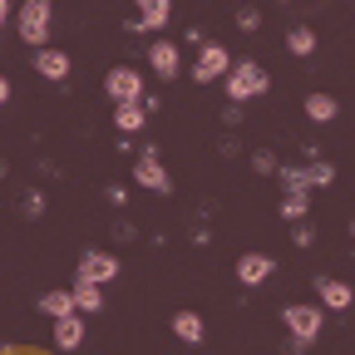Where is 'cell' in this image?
<instances>
[{
  "label": "cell",
  "mask_w": 355,
  "mask_h": 355,
  "mask_svg": "<svg viewBox=\"0 0 355 355\" xmlns=\"http://www.w3.org/2000/svg\"><path fill=\"white\" fill-rule=\"evenodd\" d=\"M148 64H153V74L158 79H178V69H183V55H178V40H153L148 44Z\"/></svg>",
  "instance_id": "10"
},
{
  "label": "cell",
  "mask_w": 355,
  "mask_h": 355,
  "mask_svg": "<svg viewBox=\"0 0 355 355\" xmlns=\"http://www.w3.org/2000/svg\"><path fill=\"white\" fill-rule=\"evenodd\" d=\"M277 178L286 183V193H311V183H306V163H301V168H296V163H282Z\"/></svg>",
  "instance_id": "22"
},
{
  "label": "cell",
  "mask_w": 355,
  "mask_h": 355,
  "mask_svg": "<svg viewBox=\"0 0 355 355\" xmlns=\"http://www.w3.org/2000/svg\"><path fill=\"white\" fill-rule=\"evenodd\" d=\"M282 326H286V336H296V340H316L321 331H326V316L316 306H306V301H291V306H282Z\"/></svg>",
  "instance_id": "3"
},
{
  "label": "cell",
  "mask_w": 355,
  "mask_h": 355,
  "mask_svg": "<svg viewBox=\"0 0 355 355\" xmlns=\"http://www.w3.org/2000/svg\"><path fill=\"white\" fill-rule=\"evenodd\" d=\"M286 50L301 55V60H306V55H316V35H311L306 25H291V30H286Z\"/></svg>",
  "instance_id": "19"
},
{
  "label": "cell",
  "mask_w": 355,
  "mask_h": 355,
  "mask_svg": "<svg viewBox=\"0 0 355 355\" xmlns=\"http://www.w3.org/2000/svg\"><path fill=\"white\" fill-rule=\"evenodd\" d=\"M306 183H311V188H331V183H336V163H331V158L306 163Z\"/></svg>",
  "instance_id": "21"
},
{
  "label": "cell",
  "mask_w": 355,
  "mask_h": 355,
  "mask_svg": "<svg viewBox=\"0 0 355 355\" xmlns=\"http://www.w3.org/2000/svg\"><path fill=\"white\" fill-rule=\"evenodd\" d=\"M286 222H301L311 212V193H282V207H277Z\"/></svg>",
  "instance_id": "20"
},
{
  "label": "cell",
  "mask_w": 355,
  "mask_h": 355,
  "mask_svg": "<svg viewBox=\"0 0 355 355\" xmlns=\"http://www.w3.org/2000/svg\"><path fill=\"white\" fill-rule=\"evenodd\" d=\"M0 178H6V163H0Z\"/></svg>",
  "instance_id": "35"
},
{
  "label": "cell",
  "mask_w": 355,
  "mask_h": 355,
  "mask_svg": "<svg viewBox=\"0 0 355 355\" xmlns=\"http://www.w3.org/2000/svg\"><path fill=\"white\" fill-rule=\"evenodd\" d=\"M257 25H261V10H257V6H237V30H247V35H252Z\"/></svg>",
  "instance_id": "25"
},
{
  "label": "cell",
  "mask_w": 355,
  "mask_h": 355,
  "mask_svg": "<svg viewBox=\"0 0 355 355\" xmlns=\"http://www.w3.org/2000/svg\"><path fill=\"white\" fill-rule=\"evenodd\" d=\"M227 69H232V55L222 50L217 40H207L202 50L193 55V79H198V84H212V79H227Z\"/></svg>",
  "instance_id": "7"
},
{
  "label": "cell",
  "mask_w": 355,
  "mask_h": 355,
  "mask_svg": "<svg viewBox=\"0 0 355 355\" xmlns=\"http://www.w3.org/2000/svg\"><path fill=\"white\" fill-rule=\"evenodd\" d=\"M133 183L148 188V193H158V198H168V193H173V178H168V168H163L158 148H144L139 158H133Z\"/></svg>",
  "instance_id": "5"
},
{
  "label": "cell",
  "mask_w": 355,
  "mask_h": 355,
  "mask_svg": "<svg viewBox=\"0 0 355 355\" xmlns=\"http://www.w3.org/2000/svg\"><path fill=\"white\" fill-rule=\"evenodd\" d=\"M84 345V316L74 311V316L55 321V350H79Z\"/></svg>",
  "instance_id": "14"
},
{
  "label": "cell",
  "mask_w": 355,
  "mask_h": 355,
  "mask_svg": "<svg viewBox=\"0 0 355 355\" xmlns=\"http://www.w3.org/2000/svg\"><path fill=\"white\" fill-rule=\"evenodd\" d=\"M40 316H50V321H64V316H74V296L69 291H40Z\"/></svg>",
  "instance_id": "15"
},
{
  "label": "cell",
  "mask_w": 355,
  "mask_h": 355,
  "mask_svg": "<svg viewBox=\"0 0 355 355\" xmlns=\"http://www.w3.org/2000/svg\"><path fill=\"white\" fill-rule=\"evenodd\" d=\"M311 282H316V296H321L326 311H345V306L355 301V291H350L340 277H311Z\"/></svg>",
  "instance_id": "12"
},
{
  "label": "cell",
  "mask_w": 355,
  "mask_h": 355,
  "mask_svg": "<svg viewBox=\"0 0 355 355\" xmlns=\"http://www.w3.org/2000/svg\"><path fill=\"white\" fill-rule=\"evenodd\" d=\"M272 272H277V257H266V252H242V257H237V282H242L247 291H257Z\"/></svg>",
  "instance_id": "8"
},
{
  "label": "cell",
  "mask_w": 355,
  "mask_h": 355,
  "mask_svg": "<svg viewBox=\"0 0 355 355\" xmlns=\"http://www.w3.org/2000/svg\"><path fill=\"white\" fill-rule=\"evenodd\" d=\"M242 119H247L242 104H227V109H222V123H227V128H242Z\"/></svg>",
  "instance_id": "27"
},
{
  "label": "cell",
  "mask_w": 355,
  "mask_h": 355,
  "mask_svg": "<svg viewBox=\"0 0 355 355\" xmlns=\"http://www.w3.org/2000/svg\"><path fill=\"white\" fill-rule=\"evenodd\" d=\"M168 20H173V6H168V0H144V6L128 15V30H133V35H144V30L163 35V25H168Z\"/></svg>",
  "instance_id": "9"
},
{
  "label": "cell",
  "mask_w": 355,
  "mask_h": 355,
  "mask_svg": "<svg viewBox=\"0 0 355 355\" xmlns=\"http://www.w3.org/2000/svg\"><path fill=\"white\" fill-rule=\"evenodd\" d=\"M139 109H144V114H158V109H163V94H153V89H148V94H144V104H139Z\"/></svg>",
  "instance_id": "30"
},
{
  "label": "cell",
  "mask_w": 355,
  "mask_h": 355,
  "mask_svg": "<svg viewBox=\"0 0 355 355\" xmlns=\"http://www.w3.org/2000/svg\"><path fill=\"white\" fill-rule=\"evenodd\" d=\"M0 104H10V79L0 74Z\"/></svg>",
  "instance_id": "33"
},
{
  "label": "cell",
  "mask_w": 355,
  "mask_h": 355,
  "mask_svg": "<svg viewBox=\"0 0 355 355\" xmlns=\"http://www.w3.org/2000/svg\"><path fill=\"white\" fill-rule=\"evenodd\" d=\"M6 20H10V0H0V30H6Z\"/></svg>",
  "instance_id": "34"
},
{
  "label": "cell",
  "mask_w": 355,
  "mask_h": 355,
  "mask_svg": "<svg viewBox=\"0 0 355 355\" xmlns=\"http://www.w3.org/2000/svg\"><path fill=\"white\" fill-rule=\"evenodd\" d=\"M74 277L79 282H94V286H109V282H119V257L114 252H79V266H74Z\"/></svg>",
  "instance_id": "6"
},
{
  "label": "cell",
  "mask_w": 355,
  "mask_h": 355,
  "mask_svg": "<svg viewBox=\"0 0 355 355\" xmlns=\"http://www.w3.org/2000/svg\"><path fill=\"white\" fill-rule=\"evenodd\" d=\"M44 207H50V202H44V193L40 188H30V193H20V217H44Z\"/></svg>",
  "instance_id": "23"
},
{
  "label": "cell",
  "mask_w": 355,
  "mask_h": 355,
  "mask_svg": "<svg viewBox=\"0 0 355 355\" xmlns=\"http://www.w3.org/2000/svg\"><path fill=\"white\" fill-rule=\"evenodd\" d=\"M114 237H119V242H133V237H139V232H133V227H128V222H114Z\"/></svg>",
  "instance_id": "32"
},
{
  "label": "cell",
  "mask_w": 355,
  "mask_h": 355,
  "mask_svg": "<svg viewBox=\"0 0 355 355\" xmlns=\"http://www.w3.org/2000/svg\"><path fill=\"white\" fill-rule=\"evenodd\" d=\"M291 242H296V247H301V252H306V247H311V227H306V222H296V227H291Z\"/></svg>",
  "instance_id": "29"
},
{
  "label": "cell",
  "mask_w": 355,
  "mask_h": 355,
  "mask_svg": "<svg viewBox=\"0 0 355 355\" xmlns=\"http://www.w3.org/2000/svg\"><path fill=\"white\" fill-rule=\"evenodd\" d=\"M282 355H306V340H296V336H286V345H282Z\"/></svg>",
  "instance_id": "31"
},
{
  "label": "cell",
  "mask_w": 355,
  "mask_h": 355,
  "mask_svg": "<svg viewBox=\"0 0 355 355\" xmlns=\"http://www.w3.org/2000/svg\"><path fill=\"white\" fill-rule=\"evenodd\" d=\"M144 119H148V114H144L139 104H114V128L123 133V139H133V133L144 128Z\"/></svg>",
  "instance_id": "18"
},
{
  "label": "cell",
  "mask_w": 355,
  "mask_h": 355,
  "mask_svg": "<svg viewBox=\"0 0 355 355\" xmlns=\"http://www.w3.org/2000/svg\"><path fill=\"white\" fill-rule=\"evenodd\" d=\"M30 69H35L40 79L64 84V79H69V55H64V50H55V44H50V50H35V55H30Z\"/></svg>",
  "instance_id": "11"
},
{
  "label": "cell",
  "mask_w": 355,
  "mask_h": 355,
  "mask_svg": "<svg viewBox=\"0 0 355 355\" xmlns=\"http://www.w3.org/2000/svg\"><path fill=\"white\" fill-rule=\"evenodd\" d=\"M104 198H109V207H114V212H123V207H128V188H123V183H109V188H104Z\"/></svg>",
  "instance_id": "26"
},
{
  "label": "cell",
  "mask_w": 355,
  "mask_h": 355,
  "mask_svg": "<svg viewBox=\"0 0 355 355\" xmlns=\"http://www.w3.org/2000/svg\"><path fill=\"white\" fill-rule=\"evenodd\" d=\"M222 89H227V104H247V99H261L272 89V79H266V69L257 60H237L227 69V79H222Z\"/></svg>",
  "instance_id": "2"
},
{
  "label": "cell",
  "mask_w": 355,
  "mask_h": 355,
  "mask_svg": "<svg viewBox=\"0 0 355 355\" xmlns=\"http://www.w3.org/2000/svg\"><path fill=\"white\" fill-rule=\"evenodd\" d=\"M336 114H340L336 94H321V89H311V94H306V119H311V123H331Z\"/></svg>",
  "instance_id": "17"
},
{
  "label": "cell",
  "mask_w": 355,
  "mask_h": 355,
  "mask_svg": "<svg viewBox=\"0 0 355 355\" xmlns=\"http://www.w3.org/2000/svg\"><path fill=\"white\" fill-rule=\"evenodd\" d=\"M183 40L193 44V50H202V44H207V30H202V25H188V30H183Z\"/></svg>",
  "instance_id": "28"
},
{
  "label": "cell",
  "mask_w": 355,
  "mask_h": 355,
  "mask_svg": "<svg viewBox=\"0 0 355 355\" xmlns=\"http://www.w3.org/2000/svg\"><path fill=\"white\" fill-rule=\"evenodd\" d=\"M252 168H257L261 178H272L282 163H277V153H272V148H257V153H252Z\"/></svg>",
  "instance_id": "24"
},
{
  "label": "cell",
  "mask_w": 355,
  "mask_h": 355,
  "mask_svg": "<svg viewBox=\"0 0 355 355\" xmlns=\"http://www.w3.org/2000/svg\"><path fill=\"white\" fill-rule=\"evenodd\" d=\"M69 296H74V311H79V316H94V311H104V286H94V282H79V277H74Z\"/></svg>",
  "instance_id": "13"
},
{
  "label": "cell",
  "mask_w": 355,
  "mask_h": 355,
  "mask_svg": "<svg viewBox=\"0 0 355 355\" xmlns=\"http://www.w3.org/2000/svg\"><path fill=\"white\" fill-rule=\"evenodd\" d=\"M350 237H355V222H350Z\"/></svg>",
  "instance_id": "36"
},
{
  "label": "cell",
  "mask_w": 355,
  "mask_h": 355,
  "mask_svg": "<svg viewBox=\"0 0 355 355\" xmlns=\"http://www.w3.org/2000/svg\"><path fill=\"white\" fill-rule=\"evenodd\" d=\"M104 89H109V99L114 104H144V74L133 69V64H114L109 74H104Z\"/></svg>",
  "instance_id": "4"
},
{
  "label": "cell",
  "mask_w": 355,
  "mask_h": 355,
  "mask_svg": "<svg viewBox=\"0 0 355 355\" xmlns=\"http://www.w3.org/2000/svg\"><path fill=\"white\" fill-rule=\"evenodd\" d=\"M50 25H55V6H50V0H25L20 15H15V30L30 44V55L35 50H50Z\"/></svg>",
  "instance_id": "1"
},
{
  "label": "cell",
  "mask_w": 355,
  "mask_h": 355,
  "mask_svg": "<svg viewBox=\"0 0 355 355\" xmlns=\"http://www.w3.org/2000/svg\"><path fill=\"white\" fill-rule=\"evenodd\" d=\"M173 336H178V340H188V345H198V340L207 336V326H202L198 311H173Z\"/></svg>",
  "instance_id": "16"
}]
</instances>
